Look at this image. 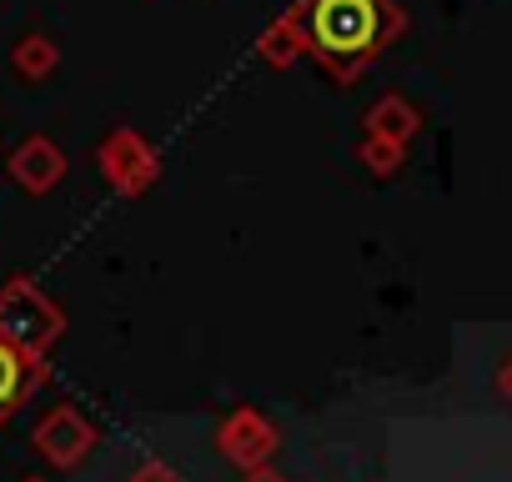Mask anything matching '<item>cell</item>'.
<instances>
[{
    "mask_svg": "<svg viewBox=\"0 0 512 482\" xmlns=\"http://www.w3.org/2000/svg\"><path fill=\"white\" fill-rule=\"evenodd\" d=\"M292 16L307 36V56L322 61L342 86L407 31V16L392 0H297Z\"/></svg>",
    "mask_w": 512,
    "mask_h": 482,
    "instance_id": "1",
    "label": "cell"
},
{
    "mask_svg": "<svg viewBox=\"0 0 512 482\" xmlns=\"http://www.w3.org/2000/svg\"><path fill=\"white\" fill-rule=\"evenodd\" d=\"M0 337L31 357H46L66 337V312L46 297V287L26 272L0 282Z\"/></svg>",
    "mask_w": 512,
    "mask_h": 482,
    "instance_id": "2",
    "label": "cell"
},
{
    "mask_svg": "<svg viewBox=\"0 0 512 482\" xmlns=\"http://www.w3.org/2000/svg\"><path fill=\"white\" fill-rule=\"evenodd\" d=\"M96 166L116 196H146L161 181V151L136 126H111L96 146Z\"/></svg>",
    "mask_w": 512,
    "mask_h": 482,
    "instance_id": "3",
    "label": "cell"
},
{
    "mask_svg": "<svg viewBox=\"0 0 512 482\" xmlns=\"http://www.w3.org/2000/svg\"><path fill=\"white\" fill-rule=\"evenodd\" d=\"M211 447L231 462V467H256V462H272L282 447V427L262 412V407H236L216 422Z\"/></svg>",
    "mask_w": 512,
    "mask_h": 482,
    "instance_id": "4",
    "label": "cell"
},
{
    "mask_svg": "<svg viewBox=\"0 0 512 482\" xmlns=\"http://www.w3.org/2000/svg\"><path fill=\"white\" fill-rule=\"evenodd\" d=\"M31 442H36V452H41L51 467L71 472V467H81V462L91 457V447L101 442V432H96V422H91L81 407L61 402V407H51V412L36 422Z\"/></svg>",
    "mask_w": 512,
    "mask_h": 482,
    "instance_id": "5",
    "label": "cell"
},
{
    "mask_svg": "<svg viewBox=\"0 0 512 482\" xmlns=\"http://www.w3.org/2000/svg\"><path fill=\"white\" fill-rule=\"evenodd\" d=\"M66 151L51 141V136H26L16 151H11V161H6V171H11V181L21 186V191H31V196H51L61 181H66Z\"/></svg>",
    "mask_w": 512,
    "mask_h": 482,
    "instance_id": "6",
    "label": "cell"
},
{
    "mask_svg": "<svg viewBox=\"0 0 512 482\" xmlns=\"http://www.w3.org/2000/svg\"><path fill=\"white\" fill-rule=\"evenodd\" d=\"M46 377H51L46 357H31V352H21L16 342L0 337V427H6V422L31 402V392H36Z\"/></svg>",
    "mask_w": 512,
    "mask_h": 482,
    "instance_id": "7",
    "label": "cell"
},
{
    "mask_svg": "<svg viewBox=\"0 0 512 482\" xmlns=\"http://www.w3.org/2000/svg\"><path fill=\"white\" fill-rule=\"evenodd\" d=\"M367 136H387V141H412L417 131H422V111L412 106V101H402V96H382V101H372V111H367Z\"/></svg>",
    "mask_w": 512,
    "mask_h": 482,
    "instance_id": "8",
    "label": "cell"
},
{
    "mask_svg": "<svg viewBox=\"0 0 512 482\" xmlns=\"http://www.w3.org/2000/svg\"><path fill=\"white\" fill-rule=\"evenodd\" d=\"M256 56H262L267 66H277V71H287V66H297L307 56V36H302V26H297L292 11L277 16L262 36H256Z\"/></svg>",
    "mask_w": 512,
    "mask_h": 482,
    "instance_id": "9",
    "label": "cell"
},
{
    "mask_svg": "<svg viewBox=\"0 0 512 482\" xmlns=\"http://www.w3.org/2000/svg\"><path fill=\"white\" fill-rule=\"evenodd\" d=\"M11 66H16L26 81H46V76H56V66H61V46H56L51 36H21V41L11 46Z\"/></svg>",
    "mask_w": 512,
    "mask_h": 482,
    "instance_id": "10",
    "label": "cell"
},
{
    "mask_svg": "<svg viewBox=\"0 0 512 482\" xmlns=\"http://www.w3.org/2000/svg\"><path fill=\"white\" fill-rule=\"evenodd\" d=\"M357 161H362L372 176H397L402 161H407V146H402V141H387V136H362V141H357Z\"/></svg>",
    "mask_w": 512,
    "mask_h": 482,
    "instance_id": "11",
    "label": "cell"
},
{
    "mask_svg": "<svg viewBox=\"0 0 512 482\" xmlns=\"http://www.w3.org/2000/svg\"><path fill=\"white\" fill-rule=\"evenodd\" d=\"M126 482H181V472H176L171 462H156V457H151V462H141Z\"/></svg>",
    "mask_w": 512,
    "mask_h": 482,
    "instance_id": "12",
    "label": "cell"
},
{
    "mask_svg": "<svg viewBox=\"0 0 512 482\" xmlns=\"http://www.w3.org/2000/svg\"><path fill=\"white\" fill-rule=\"evenodd\" d=\"M241 482H287V472L277 462H256V467H241Z\"/></svg>",
    "mask_w": 512,
    "mask_h": 482,
    "instance_id": "13",
    "label": "cell"
},
{
    "mask_svg": "<svg viewBox=\"0 0 512 482\" xmlns=\"http://www.w3.org/2000/svg\"><path fill=\"white\" fill-rule=\"evenodd\" d=\"M497 392H502V397L512 402V357H507V362L497 367Z\"/></svg>",
    "mask_w": 512,
    "mask_h": 482,
    "instance_id": "14",
    "label": "cell"
},
{
    "mask_svg": "<svg viewBox=\"0 0 512 482\" xmlns=\"http://www.w3.org/2000/svg\"><path fill=\"white\" fill-rule=\"evenodd\" d=\"M26 482H46V477H26Z\"/></svg>",
    "mask_w": 512,
    "mask_h": 482,
    "instance_id": "15",
    "label": "cell"
}]
</instances>
